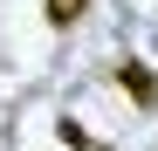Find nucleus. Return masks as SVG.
Returning a JSON list of instances; mask_svg holds the SVG:
<instances>
[{
  "label": "nucleus",
  "instance_id": "obj_1",
  "mask_svg": "<svg viewBox=\"0 0 158 151\" xmlns=\"http://www.w3.org/2000/svg\"><path fill=\"white\" fill-rule=\"evenodd\" d=\"M117 89H124L138 110H151V103H158V76H151L138 55H124V62H117Z\"/></svg>",
  "mask_w": 158,
  "mask_h": 151
},
{
  "label": "nucleus",
  "instance_id": "obj_2",
  "mask_svg": "<svg viewBox=\"0 0 158 151\" xmlns=\"http://www.w3.org/2000/svg\"><path fill=\"white\" fill-rule=\"evenodd\" d=\"M89 0H48V28H76Z\"/></svg>",
  "mask_w": 158,
  "mask_h": 151
},
{
  "label": "nucleus",
  "instance_id": "obj_3",
  "mask_svg": "<svg viewBox=\"0 0 158 151\" xmlns=\"http://www.w3.org/2000/svg\"><path fill=\"white\" fill-rule=\"evenodd\" d=\"M55 137H62L69 151H89V144H96V137H89V131H83V124H76V117H62V124H55Z\"/></svg>",
  "mask_w": 158,
  "mask_h": 151
}]
</instances>
